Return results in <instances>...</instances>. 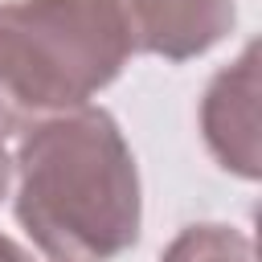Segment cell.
I'll list each match as a JSON object with an SVG mask.
<instances>
[{
	"instance_id": "7a4b0ae2",
	"label": "cell",
	"mask_w": 262,
	"mask_h": 262,
	"mask_svg": "<svg viewBox=\"0 0 262 262\" xmlns=\"http://www.w3.org/2000/svg\"><path fill=\"white\" fill-rule=\"evenodd\" d=\"M131 57L115 0H8L0 4V135L86 106Z\"/></svg>"
},
{
	"instance_id": "6da1fadb",
	"label": "cell",
	"mask_w": 262,
	"mask_h": 262,
	"mask_svg": "<svg viewBox=\"0 0 262 262\" xmlns=\"http://www.w3.org/2000/svg\"><path fill=\"white\" fill-rule=\"evenodd\" d=\"M16 217L53 262H111L139 237V172L102 106H74L20 131Z\"/></svg>"
},
{
	"instance_id": "52a82bcc",
	"label": "cell",
	"mask_w": 262,
	"mask_h": 262,
	"mask_svg": "<svg viewBox=\"0 0 262 262\" xmlns=\"http://www.w3.org/2000/svg\"><path fill=\"white\" fill-rule=\"evenodd\" d=\"M0 262H29V258H25V250L12 237H0Z\"/></svg>"
},
{
	"instance_id": "277c9868",
	"label": "cell",
	"mask_w": 262,
	"mask_h": 262,
	"mask_svg": "<svg viewBox=\"0 0 262 262\" xmlns=\"http://www.w3.org/2000/svg\"><path fill=\"white\" fill-rule=\"evenodd\" d=\"M127 20L131 49L188 61L213 49L233 25V0H115Z\"/></svg>"
},
{
	"instance_id": "3957f363",
	"label": "cell",
	"mask_w": 262,
	"mask_h": 262,
	"mask_svg": "<svg viewBox=\"0 0 262 262\" xmlns=\"http://www.w3.org/2000/svg\"><path fill=\"white\" fill-rule=\"evenodd\" d=\"M201 131L225 172L258 176V45H246L242 57L209 82Z\"/></svg>"
},
{
	"instance_id": "5b68a950",
	"label": "cell",
	"mask_w": 262,
	"mask_h": 262,
	"mask_svg": "<svg viewBox=\"0 0 262 262\" xmlns=\"http://www.w3.org/2000/svg\"><path fill=\"white\" fill-rule=\"evenodd\" d=\"M160 262H258L254 242L229 225H188Z\"/></svg>"
},
{
	"instance_id": "8992f818",
	"label": "cell",
	"mask_w": 262,
	"mask_h": 262,
	"mask_svg": "<svg viewBox=\"0 0 262 262\" xmlns=\"http://www.w3.org/2000/svg\"><path fill=\"white\" fill-rule=\"evenodd\" d=\"M8 184H12V156H8V147H4V135H0V201H4Z\"/></svg>"
}]
</instances>
